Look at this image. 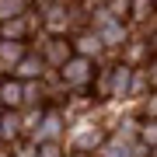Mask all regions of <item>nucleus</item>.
Returning <instances> with one entry per match:
<instances>
[{"label":"nucleus","mask_w":157,"mask_h":157,"mask_svg":"<svg viewBox=\"0 0 157 157\" xmlns=\"http://www.w3.org/2000/svg\"><path fill=\"white\" fill-rule=\"evenodd\" d=\"M67 80H73V84H80V80H87V59H73L67 70Z\"/></svg>","instance_id":"obj_1"},{"label":"nucleus","mask_w":157,"mask_h":157,"mask_svg":"<svg viewBox=\"0 0 157 157\" xmlns=\"http://www.w3.org/2000/svg\"><path fill=\"white\" fill-rule=\"evenodd\" d=\"M77 157H87V154H77Z\"/></svg>","instance_id":"obj_4"},{"label":"nucleus","mask_w":157,"mask_h":157,"mask_svg":"<svg viewBox=\"0 0 157 157\" xmlns=\"http://www.w3.org/2000/svg\"><path fill=\"white\" fill-rule=\"evenodd\" d=\"M39 157H59V147L56 143H45L42 150H39Z\"/></svg>","instance_id":"obj_2"},{"label":"nucleus","mask_w":157,"mask_h":157,"mask_svg":"<svg viewBox=\"0 0 157 157\" xmlns=\"http://www.w3.org/2000/svg\"><path fill=\"white\" fill-rule=\"evenodd\" d=\"M17 157H39V150H35V147H21V150H17Z\"/></svg>","instance_id":"obj_3"}]
</instances>
